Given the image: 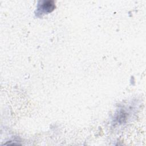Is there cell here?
<instances>
[{
  "label": "cell",
  "instance_id": "1",
  "mask_svg": "<svg viewBox=\"0 0 146 146\" xmlns=\"http://www.w3.org/2000/svg\"><path fill=\"white\" fill-rule=\"evenodd\" d=\"M41 8L44 11L51 12L53 10L54 8V5L52 1H47L44 2L41 5Z\"/></svg>",
  "mask_w": 146,
  "mask_h": 146
}]
</instances>
